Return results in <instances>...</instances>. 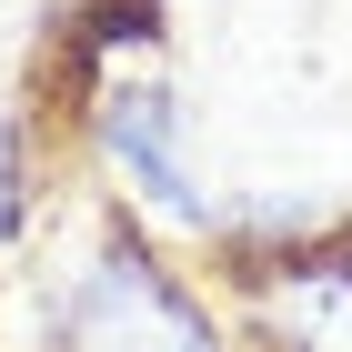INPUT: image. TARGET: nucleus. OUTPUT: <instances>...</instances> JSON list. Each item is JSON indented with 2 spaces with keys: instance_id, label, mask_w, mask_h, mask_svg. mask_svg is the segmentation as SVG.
<instances>
[{
  "instance_id": "2",
  "label": "nucleus",
  "mask_w": 352,
  "mask_h": 352,
  "mask_svg": "<svg viewBox=\"0 0 352 352\" xmlns=\"http://www.w3.org/2000/svg\"><path fill=\"white\" fill-rule=\"evenodd\" d=\"M252 332L262 352H352V232L252 252Z\"/></svg>"
},
{
  "instance_id": "1",
  "label": "nucleus",
  "mask_w": 352,
  "mask_h": 352,
  "mask_svg": "<svg viewBox=\"0 0 352 352\" xmlns=\"http://www.w3.org/2000/svg\"><path fill=\"white\" fill-rule=\"evenodd\" d=\"M41 352H232V342H221L212 302L191 292L131 221H111V232L81 242V262L51 282Z\"/></svg>"
},
{
  "instance_id": "3",
  "label": "nucleus",
  "mask_w": 352,
  "mask_h": 352,
  "mask_svg": "<svg viewBox=\"0 0 352 352\" xmlns=\"http://www.w3.org/2000/svg\"><path fill=\"white\" fill-rule=\"evenodd\" d=\"M30 201H41V182H30V131H21V121H0V252L21 242Z\"/></svg>"
}]
</instances>
